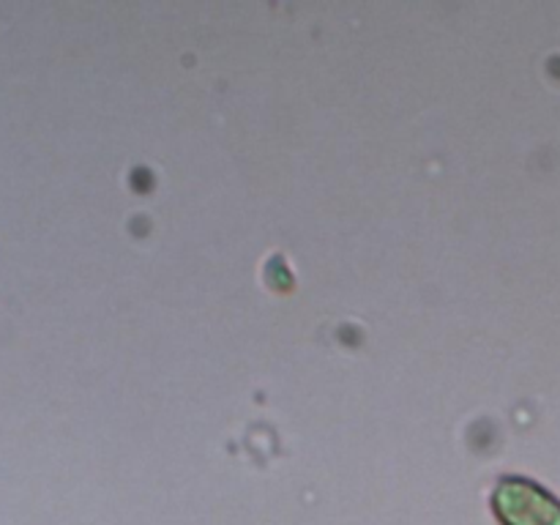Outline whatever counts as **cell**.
I'll list each match as a JSON object with an SVG mask.
<instances>
[{"label": "cell", "instance_id": "6da1fadb", "mask_svg": "<svg viewBox=\"0 0 560 525\" xmlns=\"http://www.w3.org/2000/svg\"><path fill=\"white\" fill-rule=\"evenodd\" d=\"M492 501L506 525H560V501L530 479H501Z\"/></svg>", "mask_w": 560, "mask_h": 525}]
</instances>
